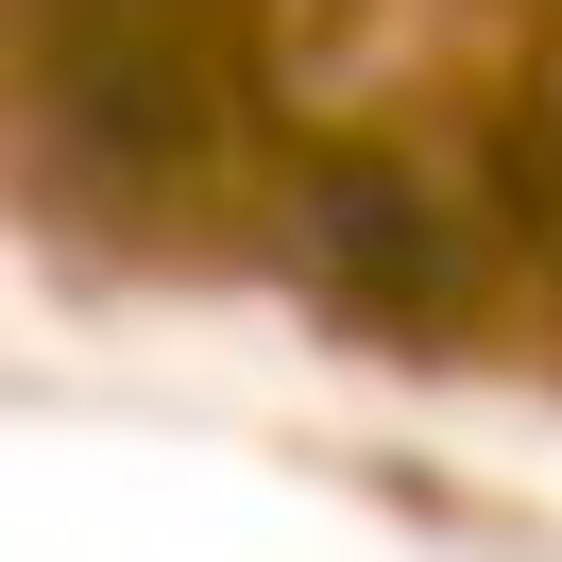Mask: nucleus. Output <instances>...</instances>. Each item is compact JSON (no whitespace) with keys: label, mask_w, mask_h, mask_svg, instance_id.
Here are the masks:
<instances>
[{"label":"nucleus","mask_w":562,"mask_h":562,"mask_svg":"<svg viewBox=\"0 0 562 562\" xmlns=\"http://www.w3.org/2000/svg\"><path fill=\"white\" fill-rule=\"evenodd\" d=\"M273 273L307 307L375 324V341H443L494 273H512V222H494V171H443L409 137H324L273 154V205H256Z\"/></svg>","instance_id":"f257e3e1"}]
</instances>
